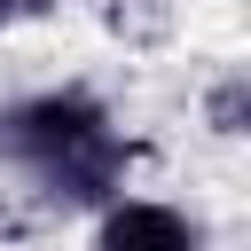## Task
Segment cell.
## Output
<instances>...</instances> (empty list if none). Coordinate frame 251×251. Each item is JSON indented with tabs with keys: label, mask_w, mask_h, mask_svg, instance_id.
<instances>
[{
	"label": "cell",
	"mask_w": 251,
	"mask_h": 251,
	"mask_svg": "<svg viewBox=\"0 0 251 251\" xmlns=\"http://www.w3.org/2000/svg\"><path fill=\"white\" fill-rule=\"evenodd\" d=\"M94 251H196V227H188L173 204L110 196V204H102V235H94Z\"/></svg>",
	"instance_id": "7a4b0ae2"
},
{
	"label": "cell",
	"mask_w": 251,
	"mask_h": 251,
	"mask_svg": "<svg viewBox=\"0 0 251 251\" xmlns=\"http://www.w3.org/2000/svg\"><path fill=\"white\" fill-rule=\"evenodd\" d=\"M212 126H220V133H243V78H227V86L212 94Z\"/></svg>",
	"instance_id": "3957f363"
},
{
	"label": "cell",
	"mask_w": 251,
	"mask_h": 251,
	"mask_svg": "<svg viewBox=\"0 0 251 251\" xmlns=\"http://www.w3.org/2000/svg\"><path fill=\"white\" fill-rule=\"evenodd\" d=\"M39 8H55V0H0V24H24V16H39Z\"/></svg>",
	"instance_id": "277c9868"
},
{
	"label": "cell",
	"mask_w": 251,
	"mask_h": 251,
	"mask_svg": "<svg viewBox=\"0 0 251 251\" xmlns=\"http://www.w3.org/2000/svg\"><path fill=\"white\" fill-rule=\"evenodd\" d=\"M0 157L47 204H71V212L110 204L126 188V165H133V149L110 126V110L94 94H78V86H47V94L8 102L0 110Z\"/></svg>",
	"instance_id": "6da1fadb"
}]
</instances>
